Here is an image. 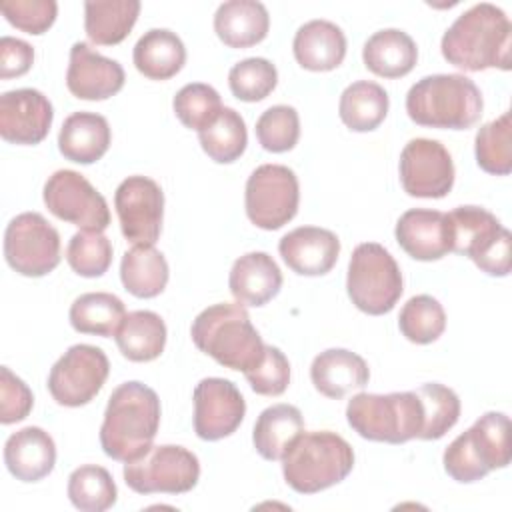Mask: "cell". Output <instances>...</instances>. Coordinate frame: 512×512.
<instances>
[{
  "label": "cell",
  "mask_w": 512,
  "mask_h": 512,
  "mask_svg": "<svg viewBox=\"0 0 512 512\" xmlns=\"http://www.w3.org/2000/svg\"><path fill=\"white\" fill-rule=\"evenodd\" d=\"M310 378L322 396L340 400L350 390L366 386L370 370L364 358L356 352L346 348H330L312 360Z\"/></svg>",
  "instance_id": "obj_24"
},
{
  "label": "cell",
  "mask_w": 512,
  "mask_h": 512,
  "mask_svg": "<svg viewBox=\"0 0 512 512\" xmlns=\"http://www.w3.org/2000/svg\"><path fill=\"white\" fill-rule=\"evenodd\" d=\"M0 12L22 32L44 34L56 20L58 4L54 0H2Z\"/></svg>",
  "instance_id": "obj_46"
},
{
  "label": "cell",
  "mask_w": 512,
  "mask_h": 512,
  "mask_svg": "<svg viewBox=\"0 0 512 512\" xmlns=\"http://www.w3.org/2000/svg\"><path fill=\"white\" fill-rule=\"evenodd\" d=\"M256 138L268 152L280 154L292 150L300 138V118L296 108L278 104L264 110L256 120Z\"/></svg>",
  "instance_id": "obj_44"
},
{
  "label": "cell",
  "mask_w": 512,
  "mask_h": 512,
  "mask_svg": "<svg viewBox=\"0 0 512 512\" xmlns=\"http://www.w3.org/2000/svg\"><path fill=\"white\" fill-rule=\"evenodd\" d=\"M108 372L110 362L98 346L74 344L50 368L48 392L60 406L78 408L102 390Z\"/></svg>",
  "instance_id": "obj_13"
},
{
  "label": "cell",
  "mask_w": 512,
  "mask_h": 512,
  "mask_svg": "<svg viewBox=\"0 0 512 512\" xmlns=\"http://www.w3.org/2000/svg\"><path fill=\"white\" fill-rule=\"evenodd\" d=\"M298 202V178L288 166L262 164L248 176L244 206L254 226L262 230L282 228L296 216Z\"/></svg>",
  "instance_id": "obj_11"
},
{
  "label": "cell",
  "mask_w": 512,
  "mask_h": 512,
  "mask_svg": "<svg viewBox=\"0 0 512 512\" xmlns=\"http://www.w3.org/2000/svg\"><path fill=\"white\" fill-rule=\"evenodd\" d=\"M4 464L16 480L38 482L54 470L56 444L46 430L26 426L6 440Z\"/></svg>",
  "instance_id": "obj_22"
},
{
  "label": "cell",
  "mask_w": 512,
  "mask_h": 512,
  "mask_svg": "<svg viewBox=\"0 0 512 512\" xmlns=\"http://www.w3.org/2000/svg\"><path fill=\"white\" fill-rule=\"evenodd\" d=\"M138 0H88L84 2L86 36L100 46L120 44L136 24Z\"/></svg>",
  "instance_id": "obj_31"
},
{
  "label": "cell",
  "mask_w": 512,
  "mask_h": 512,
  "mask_svg": "<svg viewBox=\"0 0 512 512\" xmlns=\"http://www.w3.org/2000/svg\"><path fill=\"white\" fill-rule=\"evenodd\" d=\"M194 432L214 442L238 430L246 414V402L234 382L226 378H204L194 388Z\"/></svg>",
  "instance_id": "obj_17"
},
{
  "label": "cell",
  "mask_w": 512,
  "mask_h": 512,
  "mask_svg": "<svg viewBox=\"0 0 512 512\" xmlns=\"http://www.w3.org/2000/svg\"><path fill=\"white\" fill-rule=\"evenodd\" d=\"M34 404L32 390L10 372L8 366L0 368V422L14 424L24 420Z\"/></svg>",
  "instance_id": "obj_47"
},
{
  "label": "cell",
  "mask_w": 512,
  "mask_h": 512,
  "mask_svg": "<svg viewBox=\"0 0 512 512\" xmlns=\"http://www.w3.org/2000/svg\"><path fill=\"white\" fill-rule=\"evenodd\" d=\"M66 260L78 276L98 278L112 264V242L98 230H80L68 242Z\"/></svg>",
  "instance_id": "obj_42"
},
{
  "label": "cell",
  "mask_w": 512,
  "mask_h": 512,
  "mask_svg": "<svg viewBox=\"0 0 512 512\" xmlns=\"http://www.w3.org/2000/svg\"><path fill=\"white\" fill-rule=\"evenodd\" d=\"M232 296L242 306H264L282 288V272L266 252H248L240 256L228 276Z\"/></svg>",
  "instance_id": "obj_23"
},
{
  "label": "cell",
  "mask_w": 512,
  "mask_h": 512,
  "mask_svg": "<svg viewBox=\"0 0 512 512\" xmlns=\"http://www.w3.org/2000/svg\"><path fill=\"white\" fill-rule=\"evenodd\" d=\"M476 162L494 176H508L512 172V120L504 112L496 120L484 124L476 132Z\"/></svg>",
  "instance_id": "obj_39"
},
{
  "label": "cell",
  "mask_w": 512,
  "mask_h": 512,
  "mask_svg": "<svg viewBox=\"0 0 512 512\" xmlns=\"http://www.w3.org/2000/svg\"><path fill=\"white\" fill-rule=\"evenodd\" d=\"M52 120V104L36 88L8 90L0 96V136L6 142L38 144L48 136Z\"/></svg>",
  "instance_id": "obj_18"
},
{
  "label": "cell",
  "mask_w": 512,
  "mask_h": 512,
  "mask_svg": "<svg viewBox=\"0 0 512 512\" xmlns=\"http://www.w3.org/2000/svg\"><path fill=\"white\" fill-rule=\"evenodd\" d=\"M68 498L82 512H104L116 504L118 490L110 472L96 464L76 468L68 478Z\"/></svg>",
  "instance_id": "obj_37"
},
{
  "label": "cell",
  "mask_w": 512,
  "mask_h": 512,
  "mask_svg": "<svg viewBox=\"0 0 512 512\" xmlns=\"http://www.w3.org/2000/svg\"><path fill=\"white\" fill-rule=\"evenodd\" d=\"M124 80V68L92 50L86 42H76L70 48L66 86L76 98L106 100L122 90Z\"/></svg>",
  "instance_id": "obj_19"
},
{
  "label": "cell",
  "mask_w": 512,
  "mask_h": 512,
  "mask_svg": "<svg viewBox=\"0 0 512 512\" xmlns=\"http://www.w3.org/2000/svg\"><path fill=\"white\" fill-rule=\"evenodd\" d=\"M168 276V262L154 244H136L122 256L120 280L136 298H154L162 294Z\"/></svg>",
  "instance_id": "obj_33"
},
{
  "label": "cell",
  "mask_w": 512,
  "mask_h": 512,
  "mask_svg": "<svg viewBox=\"0 0 512 512\" xmlns=\"http://www.w3.org/2000/svg\"><path fill=\"white\" fill-rule=\"evenodd\" d=\"M172 108L176 118L190 130H202L208 124H212L216 120V116L220 114L222 100L220 94L202 82H192L182 86L174 100H172Z\"/></svg>",
  "instance_id": "obj_41"
},
{
  "label": "cell",
  "mask_w": 512,
  "mask_h": 512,
  "mask_svg": "<svg viewBox=\"0 0 512 512\" xmlns=\"http://www.w3.org/2000/svg\"><path fill=\"white\" fill-rule=\"evenodd\" d=\"M158 426V394L142 382H124L108 398L100 426V446L112 460L132 462L152 448Z\"/></svg>",
  "instance_id": "obj_2"
},
{
  "label": "cell",
  "mask_w": 512,
  "mask_h": 512,
  "mask_svg": "<svg viewBox=\"0 0 512 512\" xmlns=\"http://www.w3.org/2000/svg\"><path fill=\"white\" fill-rule=\"evenodd\" d=\"M278 84V70L266 58H246L228 72V86L242 102L264 100Z\"/></svg>",
  "instance_id": "obj_43"
},
{
  "label": "cell",
  "mask_w": 512,
  "mask_h": 512,
  "mask_svg": "<svg viewBox=\"0 0 512 512\" xmlns=\"http://www.w3.org/2000/svg\"><path fill=\"white\" fill-rule=\"evenodd\" d=\"M510 48L512 24L506 12L490 2L474 4L462 12L440 42L448 64L466 72L510 70Z\"/></svg>",
  "instance_id": "obj_1"
},
{
  "label": "cell",
  "mask_w": 512,
  "mask_h": 512,
  "mask_svg": "<svg viewBox=\"0 0 512 512\" xmlns=\"http://www.w3.org/2000/svg\"><path fill=\"white\" fill-rule=\"evenodd\" d=\"M398 326L406 340L414 344H430L442 336L446 328V312L436 298L418 294L402 306Z\"/></svg>",
  "instance_id": "obj_40"
},
{
  "label": "cell",
  "mask_w": 512,
  "mask_h": 512,
  "mask_svg": "<svg viewBox=\"0 0 512 512\" xmlns=\"http://www.w3.org/2000/svg\"><path fill=\"white\" fill-rule=\"evenodd\" d=\"M124 482L138 494H184L200 478L196 454L184 446H152L140 458L124 464Z\"/></svg>",
  "instance_id": "obj_10"
},
{
  "label": "cell",
  "mask_w": 512,
  "mask_h": 512,
  "mask_svg": "<svg viewBox=\"0 0 512 512\" xmlns=\"http://www.w3.org/2000/svg\"><path fill=\"white\" fill-rule=\"evenodd\" d=\"M278 252L292 272L300 276H322L334 268L340 254V240L326 228L300 226L282 236Z\"/></svg>",
  "instance_id": "obj_21"
},
{
  "label": "cell",
  "mask_w": 512,
  "mask_h": 512,
  "mask_svg": "<svg viewBox=\"0 0 512 512\" xmlns=\"http://www.w3.org/2000/svg\"><path fill=\"white\" fill-rule=\"evenodd\" d=\"M134 66L150 80L176 76L186 62V48L180 36L166 28H152L140 36L132 52Z\"/></svg>",
  "instance_id": "obj_29"
},
{
  "label": "cell",
  "mask_w": 512,
  "mask_h": 512,
  "mask_svg": "<svg viewBox=\"0 0 512 512\" xmlns=\"http://www.w3.org/2000/svg\"><path fill=\"white\" fill-rule=\"evenodd\" d=\"M268 28V10L256 0H228L214 14V32L230 48H250L262 42Z\"/></svg>",
  "instance_id": "obj_27"
},
{
  "label": "cell",
  "mask_w": 512,
  "mask_h": 512,
  "mask_svg": "<svg viewBox=\"0 0 512 512\" xmlns=\"http://www.w3.org/2000/svg\"><path fill=\"white\" fill-rule=\"evenodd\" d=\"M480 88L464 74H432L420 78L406 94L412 122L428 128L466 130L482 116Z\"/></svg>",
  "instance_id": "obj_4"
},
{
  "label": "cell",
  "mask_w": 512,
  "mask_h": 512,
  "mask_svg": "<svg viewBox=\"0 0 512 512\" xmlns=\"http://www.w3.org/2000/svg\"><path fill=\"white\" fill-rule=\"evenodd\" d=\"M296 62L312 72H328L346 56V36L328 20H310L298 28L292 42Z\"/></svg>",
  "instance_id": "obj_25"
},
{
  "label": "cell",
  "mask_w": 512,
  "mask_h": 512,
  "mask_svg": "<svg viewBox=\"0 0 512 512\" xmlns=\"http://www.w3.org/2000/svg\"><path fill=\"white\" fill-rule=\"evenodd\" d=\"M302 432V412L292 404H274L260 412L254 424L252 442L264 460H282Z\"/></svg>",
  "instance_id": "obj_30"
},
{
  "label": "cell",
  "mask_w": 512,
  "mask_h": 512,
  "mask_svg": "<svg viewBox=\"0 0 512 512\" xmlns=\"http://www.w3.org/2000/svg\"><path fill=\"white\" fill-rule=\"evenodd\" d=\"M386 90L370 80H358L350 84L338 104L340 120L354 132H370L378 128L388 114Z\"/></svg>",
  "instance_id": "obj_34"
},
{
  "label": "cell",
  "mask_w": 512,
  "mask_h": 512,
  "mask_svg": "<svg viewBox=\"0 0 512 512\" xmlns=\"http://www.w3.org/2000/svg\"><path fill=\"white\" fill-rule=\"evenodd\" d=\"M250 388L260 396H280L290 384V364L276 346H264L260 364L244 372Z\"/></svg>",
  "instance_id": "obj_45"
},
{
  "label": "cell",
  "mask_w": 512,
  "mask_h": 512,
  "mask_svg": "<svg viewBox=\"0 0 512 512\" xmlns=\"http://www.w3.org/2000/svg\"><path fill=\"white\" fill-rule=\"evenodd\" d=\"M202 150L218 164L238 160L248 144V132L242 116L234 108H222L212 124L198 132Z\"/></svg>",
  "instance_id": "obj_36"
},
{
  "label": "cell",
  "mask_w": 512,
  "mask_h": 512,
  "mask_svg": "<svg viewBox=\"0 0 512 512\" xmlns=\"http://www.w3.org/2000/svg\"><path fill=\"white\" fill-rule=\"evenodd\" d=\"M126 316L124 302L110 292H88L70 306V324L80 334L114 336Z\"/></svg>",
  "instance_id": "obj_35"
},
{
  "label": "cell",
  "mask_w": 512,
  "mask_h": 512,
  "mask_svg": "<svg viewBox=\"0 0 512 512\" xmlns=\"http://www.w3.org/2000/svg\"><path fill=\"white\" fill-rule=\"evenodd\" d=\"M446 474L470 484L496 468L510 464V420L504 412L482 414L466 432L456 436L444 450Z\"/></svg>",
  "instance_id": "obj_6"
},
{
  "label": "cell",
  "mask_w": 512,
  "mask_h": 512,
  "mask_svg": "<svg viewBox=\"0 0 512 512\" xmlns=\"http://www.w3.org/2000/svg\"><path fill=\"white\" fill-rule=\"evenodd\" d=\"M446 218L452 252L468 256L488 276L510 274L512 236L492 212L480 206H458Z\"/></svg>",
  "instance_id": "obj_8"
},
{
  "label": "cell",
  "mask_w": 512,
  "mask_h": 512,
  "mask_svg": "<svg viewBox=\"0 0 512 512\" xmlns=\"http://www.w3.org/2000/svg\"><path fill=\"white\" fill-rule=\"evenodd\" d=\"M114 338L124 358L150 362L164 352L166 324L152 310H134L124 316Z\"/></svg>",
  "instance_id": "obj_32"
},
{
  "label": "cell",
  "mask_w": 512,
  "mask_h": 512,
  "mask_svg": "<svg viewBox=\"0 0 512 512\" xmlns=\"http://www.w3.org/2000/svg\"><path fill=\"white\" fill-rule=\"evenodd\" d=\"M346 290L358 310L370 316L388 314L404 290L400 266L384 246L358 244L348 264Z\"/></svg>",
  "instance_id": "obj_9"
},
{
  "label": "cell",
  "mask_w": 512,
  "mask_h": 512,
  "mask_svg": "<svg viewBox=\"0 0 512 512\" xmlns=\"http://www.w3.org/2000/svg\"><path fill=\"white\" fill-rule=\"evenodd\" d=\"M34 62V48L12 36H4L0 40V78H16L26 74Z\"/></svg>",
  "instance_id": "obj_48"
},
{
  "label": "cell",
  "mask_w": 512,
  "mask_h": 512,
  "mask_svg": "<svg viewBox=\"0 0 512 512\" xmlns=\"http://www.w3.org/2000/svg\"><path fill=\"white\" fill-rule=\"evenodd\" d=\"M4 258L22 276H46L60 264V234L42 214L22 212L6 226Z\"/></svg>",
  "instance_id": "obj_12"
},
{
  "label": "cell",
  "mask_w": 512,
  "mask_h": 512,
  "mask_svg": "<svg viewBox=\"0 0 512 512\" xmlns=\"http://www.w3.org/2000/svg\"><path fill=\"white\" fill-rule=\"evenodd\" d=\"M114 208L128 242L154 244L162 230L164 192L148 176H128L114 192Z\"/></svg>",
  "instance_id": "obj_15"
},
{
  "label": "cell",
  "mask_w": 512,
  "mask_h": 512,
  "mask_svg": "<svg viewBox=\"0 0 512 512\" xmlns=\"http://www.w3.org/2000/svg\"><path fill=\"white\" fill-rule=\"evenodd\" d=\"M364 66L382 78H402L416 66V42L398 28H384L374 32L362 48Z\"/></svg>",
  "instance_id": "obj_28"
},
{
  "label": "cell",
  "mask_w": 512,
  "mask_h": 512,
  "mask_svg": "<svg viewBox=\"0 0 512 512\" xmlns=\"http://www.w3.org/2000/svg\"><path fill=\"white\" fill-rule=\"evenodd\" d=\"M46 208L60 220L82 230H106L110 210L104 196L74 170H56L44 184Z\"/></svg>",
  "instance_id": "obj_14"
},
{
  "label": "cell",
  "mask_w": 512,
  "mask_h": 512,
  "mask_svg": "<svg viewBox=\"0 0 512 512\" xmlns=\"http://www.w3.org/2000/svg\"><path fill=\"white\" fill-rule=\"evenodd\" d=\"M354 468V450L338 434L302 432L282 458L286 484L298 494H316L342 482Z\"/></svg>",
  "instance_id": "obj_5"
},
{
  "label": "cell",
  "mask_w": 512,
  "mask_h": 512,
  "mask_svg": "<svg viewBox=\"0 0 512 512\" xmlns=\"http://www.w3.org/2000/svg\"><path fill=\"white\" fill-rule=\"evenodd\" d=\"M350 428L372 442L404 444L422 430V404L416 392H390L352 396L346 406Z\"/></svg>",
  "instance_id": "obj_7"
},
{
  "label": "cell",
  "mask_w": 512,
  "mask_h": 512,
  "mask_svg": "<svg viewBox=\"0 0 512 512\" xmlns=\"http://www.w3.org/2000/svg\"><path fill=\"white\" fill-rule=\"evenodd\" d=\"M422 404V430L420 440L442 438L460 418V398L444 384L430 382L414 390Z\"/></svg>",
  "instance_id": "obj_38"
},
{
  "label": "cell",
  "mask_w": 512,
  "mask_h": 512,
  "mask_svg": "<svg viewBox=\"0 0 512 512\" xmlns=\"http://www.w3.org/2000/svg\"><path fill=\"white\" fill-rule=\"evenodd\" d=\"M190 336L200 352L230 370L248 372L264 356L266 344L242 304L222 302L208 306L194 318Z\"/></svg>",
  "instance_id": "obj_3"
},
{
  "label": "cell",
  "mask_w": 512,
  "mask_h": 512,
  "mask_svg": "<svg viewBox=\"0 0 512 512\" xmlns=\"http://www.w3.org/2000/svg\"><path fill=\"white\" fill-rule=\"evenodd\" d=\"M400 182L416 198H444L454 186V162L438 140L414 138L400 154Z\"/></svg>",
  "instance_id": "obj_16"
},
{
  "label": "cell",
  "mask_w": 512,
  "mask_h": 512,
  "mask_svg": "<svg viewBox=\"0 0 512 512\" xmlns=\"http://www.w3.org/2000/svg\"><path fill=\"white\" fill-rule=\"evenodd\" d=\"M396 240L400 248L420 262H432L452 252L448 218L440 210L412 208L396 222Z\"/></svg>",
  "instance_id": "obj_20"
},
{
  "label": "cell",
  "mask_w": 512,
  "mask_h": 512,
  "mask_svg": "<svg viewBox=\"0 0 512 512\" xmlns=\"http://www.w3.org/2000/svg\"><path fill=\"white\" fill-rule=\"evenodd\" d=\"M108 120L96 112L70 114L58 134L60 154L76 164H94L110 148Z\"/></svg>",
  "instance_id": "obj_26"
}]
</instances>
